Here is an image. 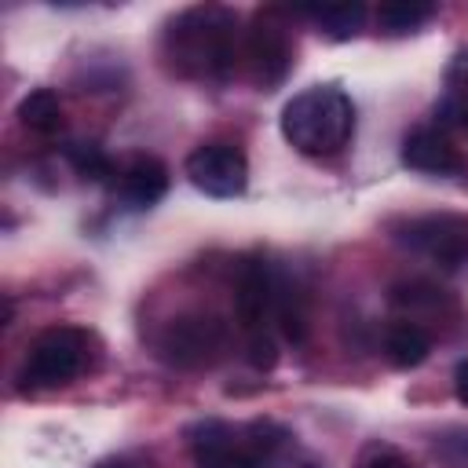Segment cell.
<instances>
[{
	"label": "cell",
	"mask_w": 468,
	"mask_h": 468,
	"mask_svg": "<svg viewBox=\"0 0 468 468\" xmlns=\"http://www.w3.org/2000/svg\"><path fill=\"white\" fill-rule=\"evenodd\" d=\"M190 183L208 197H238L249 183V161L234 143H201L186 154Z\"/></svg>",
	"instance_id": "cell-7"
},
{
	"label": "cell",
	"mask_w": 468,
	"mask_h": 468,
	"mask_svg": "<svg viewBox=\"0 0 468 468\" xmlns=\"http://www.w3.org/2000/svg\"><path fill=\"white\" fill-rule=\"evenodd\" d=\"M245 358H249V366L252 369H271L274 362H278V347H274V340H271V333H249V351H245Z\"/></svg>",
	"instance_id": "cell-18"
},
{
	"label": "cell",
	"mask_w": 468,
	"mask_h": 468,
	"mask_svg": "<svg viewBox=\"0 0 468 468\" xmlns=\"http://www.w3.org/2000/svg\"><path fill=\"white\" fill-rule=\"evenodd\" d=\"M88 347H91V336L80 325H51V329H44L29 344V351L22 358V369H18L22 388L48 391V388L69 384L88 366Z\"/></svg>",
	"instance_id": "cell-3"
},
{
	"label": "cell",
	"mask_w": 468,
	"mask_h": 468,
	"mask_svg": "<svg viewBox=\"0 0 468 468\" xmlns=\"http://www.w3.org/2000/svg\"><path fill=\"white\" fill-rule=\"evenodd\" d=\"M439 446H442V453H446V461L453 468H468V431H453Z\"/></svg>",
	"instance_id": "cell-20"
},
{
	"label": "cell",
	"mask_w": 468,
	"mask_h": 468,
	"mask_svg": "<svg viewBox=\"0 0 468 468\" xmlns=\"http://www.w3.org/2000/svg\"><path fill=\"white\" fill-rule=\"evenodd\" d=\"M102 468H143V464H135V461H110V464H102Z\"/></svg>",
	"instance_id": "cell-23"
},
{
	"label": "cell",
	"mask_w": 468,
	"mask_h": 468,
	"mask_svg": "<svg viewBox=\"0 0 468 468\" xmlns=\"http://www.w3.org/2000/svg\"><path fill=\"white\" fill-rule=\"evenodd\" d=\"M274 318L285 340L303 344L307 340V307H303V292L296 285H289L278 274V292H274Z\"/></svg>",
	"instance_id": "cell-15"
},
{
	"label": "cell",
	"mask_w": 468,
	"mask_h": 468,
	"mask_svg": "<svg viewBox=\"0 0 468 468\" xmlns=\"http://www.w3.org/2000/svg\"><path fill=\"white\" fill-rule=\"evenodd\" d=\"M435 15L431 4H417V0H395V4H380L377 7V26L391 37H402V33H413L420 29L428 18Z\"/></svg>",
	"instance_id": "cell-16"
},
{
	"label": "cell",
	"mask_w": 468,
	"mask_h": 468,
	"mask_svg": "<svg viewBox=\"0 0 468 468\" xmlns=\"http://www.w3.org/2000/svg\"><path fill=\"white\" fill-rule=\"evenodd\" d=\"M303 15L318 26V33H325L333 40H351L366 26L369 11H366V4H322V7H307Z\"/></svg>",
	"instance_id": "cell-14"
},
{
	"label": "cell",
	"mask_w": 468,
	"mask_h": 468,
	"mask_svg": "<svg viewBox=\"0 0 468 468\" xmlns=\"http://www.w3.org/2000/svg\"><path fill=\"white\" fill-rule=\"evenodd\" d=\"M18 124L29 128L33 135H55L62 128V102L51 88H33L18 102Z\"/></svg>",
	"instance_id": "cell-13"
},
{
	"label": "cell",
	"mask_w": 468,
	"mask_h": 468,
	"mask_svg": "<svg viewBox=\"0 0 468 468\" xmlns=\"http://www.w3.org/2000/svg\"><path fill=\"white\" fill-rule=\"evenodd\" d=\"M355 132V106L336 84H314L292 95L282 110V135L307 157H329L347 146Z\"/></svg>",
	"instance_id": "cell-2"
},
{
	"label": "cell",
	"mask_w": 468,
	"mask_h": 468,
	"mask_svg": "<svg viewBox=\"0 0 468 468\" xmlns=\"http://www.w3.org/2000/svg\"><path fill=\"white\" fill-rule=\"evenodd\" d=\"M274 292H278V274L267 260L249 256L238 267V282H234V311L238 322L249 333H260L267 314H274Z\"/></svg>",
	"instance_id": "cell-9"
},
{
	"label": "cell",
	"mask_w": 468,
	"mask_h": 468,
	"mask_svg": "<svg viewBox=\"0 0 468 468\" xmlns=\"http://www.w3.org/2000/svg\"><path fill=\"white\" fill-rule=\"evenodd\" d=\"M402 165L424 176H457L464 168L457 146L439 128H413L402 139Z\"/></svg>",
	"instance_id": "cell-10"
},
{
	"label": "cell",
	"mask_w": 468,
	"mask_h": 468,
	"mask_svg": "<svg viewBox=\"0 0 468 468\" xmlns=\"http://www.w3.org/2000/svg\"><path fill=\"white\" fill-rule=\"evenodd\" d=\"M241 58H245L249 77L260 88H274V84L285 80L289 62H292V40H289L285 22H278V11L274 7L271 11H260L256 22L249 26L245 44H241Z\"/></svg>",
	"instance_id": "cell-6"
},
{
	"label": "cell",
	"mask_w": 468,
	"mask_h": 468,
	"mask_svg": "<svg viewBox=\"0 0 468 468\" xmlns=\"http://www.w3.org/2000/svg\"><path fill=\"white\" fill-rule=\"evenodd\" d=\"M399 245L431 260L435 267H461L468 263V216L464 212H424L395 227Z\"/></svg>",
	"instance_id": "cell-5"
},
{
	"label": "cell",
	"mask_w": 468,
	"mask_h": 468,
	"mask_svg": "<svg viewBox=\"0 0 468 468\" xmlns=\"http://www.w3.org/2000/svg\"><path fill=\"white\" fill-rule=\"evenodd\" d=\"M117 194L132 205V208H150L157 205L165 194H168V168L150 157V154H139L132 161H124L117 168Z\"/></svg>",
	"instance_id": "cell-11"
},
{
	"label": "cell",
	"mask_w": 468,
	"mask_h": 468,
	"mask_svg": "<svg viewBox=\"0 0 468 468\" xmlns=\"http://www.w3.org/2000/svg\"><path fill=\"white\" fill-rule=\"evenodd\" d=\"M227 336L230 333L219 314L190 311L165 325L157 347H161L165 362H172L179 369H201V366H212L227 351Z\"/></svg>",
	"instance_id": "cell-4"
},
{
	"label": "cell",
	"mask_w": 468,
	"mask_h": 468,
	"mask_svg": "<svg viewBox=\"0 0 468 468\" xmlns=\"http://www.w3.org/2000/svg\"><path fill=\"white\" fill-rule=\"evenodd\" d=\"M453 391H457V399L468 406V358L457 362V369H453Z\"/></svg>",
	"instance_id": "cell-22"
},
{
	"label": "cell",
	"mask_w": 468,
	"mask_h": 468,
	"mask_svg": "<svg viewBox=\"0 0 468 468\" xmlns=\"http://www.w3.org/2000/svg\"><path fill=\"white\" fill-rule=\"evenodd\" d=\"M161 51L186 80H223L238 66V15L219 4L186 7L168 22Z\"/></svg>",
	"instance_id": "cell-1"
},
{
	"label": "cell",
	"mask_w": 468,
	"mask_h": 468,
	"mask_svg": "<svg viewBox=\"0 0 468 468\" xmlns=\"http://www.w3.org/2000/svg\"><path fill=\"white\" fill-rule=\"evenodd\" d=\"M384 351H388L391 366L413 369V366H420V362L428 358L431 336H428L417 322H395V325L388 329V336H384Z\"/></svg>",
	"instance_id": "cell-12"
},
{
	"label": "cell",
	"mask_w": 468,
	"mask_h": 468,
	"mask_svg": "<svg viewBox=\"0 0 468 468\" xmlns=\"http://www.w3.org/2000/svg\"><path fill=\"white\" fill-rule=\"evenodd\" d=\"M190 450L197 468H267L249 442V431H234L223 420H201L190 428Z\"/></svg>",
	"instance_id": "cell-8"
},
{
	"label": "cell",
	"mask_w": 468,
	"mask_h": 468,
	"mask_svg": "<svg viewBox=\"0 0 468 468\" xmlns=\"http://www.w3.org/2000/svg\"><path fill=\"white\" fill-rule=\"evenodd\" d=\"M439 113L468 135V91H450V95H446V102L439 106Z\"/></svg>",
	"instance_id": "cell-19"
},
{
	"label": "cell",
	"mask_w": 468,
	"mask_h": 468,
	"mask_svg": "<svg viewBox=\"0 0 468 468\" xmlns=\"http://www.w3.org/2000/svg\"><path fill=\"white\" fill-rule=\"evenodd\" d=\"M66 157H69V165L77 168V176H84V179L117 176L113 161L106 157V150H102L99 143H69V146H66Z\"/></svg>",
	"instance_id": "cell-17"
},
{
	"label": "cell",
	"mask_w": 468,
	"mask_h": 468,
	"mask_svg": "<svg viewBox=\"0 0 468 468\" xmlns=\"http://www.w3.org/2000/svg\"><path fill=\"white\" fill-rule=\"evenodd\" d=\"M366 468H413L402 453H395V450H377L369 461H366Z\"/></svg>",
	"instance_id": "cell-21"
}]
</instances>
